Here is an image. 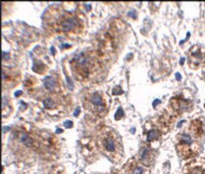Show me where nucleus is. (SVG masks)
Listing matches in <instances>:
<instances>
[{
  "label": "nucleus",
  "instance_id": "obj_1",
  "mask_svg": "<svg viewBox=\"0 0 205 174\" xmlns=\"http://www.w3.org/2000/svg\"><path fill=\"white\" fill-rule=\"evenodd\" d=\"M72 71L76 79L82 81H91L101 74V64L97 56L90 51H83L73 57Z\"/></svg>",
  "mask_w": 205,
  "mask_h": 174
},
{
  "label": "nucleus",
  "instance_id": "obj_2",
  "mask_svg": "<svg viewBox=\"0 0 205 174\" xmlns=\"http://www.w3.org/2000/svg\"><path fill=\"white\" fill-rule=\"evenodd\" d=\"M98 145L105 156L113 162L121 161L123 147L118 135L110 129H105L98 138Z\"/></svg>",
  "mask_w": 205,
  "mask_h": 174
},
{
  "label": "nucleus",
  "instance_id": "obj_3",
  "mask_svg": "<svg viewBox=\"0 0 205 174\" xmlns=\"http://www.w3.org/2000/svg\"><path fill=\"white\" fill-rule=\"evenodd\" d=\"M51 27L58 33H78L80 29V23L75 15L65 12L58 15V17L52 23Z\"/></svg>",
  "mask_w": 205,
  "mask_h": 174
},
{
  "label": "nucleus",
  "instance_id": "obj_4",
  "mask_svg": "<svg viewBox=\"0 0 205 174\" xmlns=\"http://www.w3.org/2000/svg\"><path fill=\"white\" fill-rule=\"evenodd\" d=\"M84 106L90 112L99 116L104 115L107 111V106H105V100L98 92H93V93H90L86 96L84 99Z\"/></svg>",
  "mask_w": 205,
  "mask_h": 174
},
{
  "label": "nucleus",
  "instance_id": "obj_5",
  "mask_svg": "<svg viewBox=\"0 0 205 174\" xmlns=\"http://www.w3.org/2000/svg\"><path fill=\"white\" fill-rule=\"evenodd\" d=\"M20 79V73L15 69L3 68V88L15 87Z\"/></svg>",
  "mask_w": 205,
  "mask_h": 174
},
{
  "label": "nucleus",
  "instance_id": "obj_6",
  "mask_svg": "<svg viewBox=\"0 0 205 174\" xmlns=\"http://www.w3.org/2000/svg\"><path fill=\"white\" fill-rule=\"evenodd\" d=\"M193 145V140L191 136L189 135H180L178 143H177V150L179 154L181 155L183 158H187L190 156L191 153V147Z\"/></svg>",
  "mask_w": 205,
  "mask_h": 174
},
{
  "label": "nucleus",
  "instance_id": "obj_7",
  "mask_svg": "<svg viewBox=\"0 0 205 174\" xmlns=\"http://www.w3.org/2000/svg\"><path fill=\"white\" fill-rule=\"evenodd\" d=\"M205 60V50L200 47H193L189 52V64L193 67H198Z\"/></svg>",
  "mask_w": 205,
  "mask_h": 174
},
{
  "label": "nucleus",
  "instance_id": "obj_8",
  "mask_svg": "<svg viewBox=\"0 0 205 174\" xmlns=\"http://www.w3.org/2000/svg\"><path fill=\"white\" fill-rule=\"evenodd\" d=\"M126 174H148V171L144 165L132 161L129 165H127Z\"/></svg>",
  "mask_w": 205,
  "mask_h": 174
},
{
  "label": "nucleus",
  "instance_id": "obj_9",
  "mask_svg": "<svg viewBox=\"0 0 205 174\" xmlns=\"http://www.w3.org/2000/svg\"><path fill=\"white\" fill-rule=\"evenodd\" d=\"M154 157H155V154L153 153V151L151 149L144 148V150L141 151V154H140V162L144 165L149 166L151 165V161L154 160Z\"/></svg>",
  "mask_w": 205,
  "mask_h": 174
},
{
  "label": "nucleus",
  "instance_id": "obj_10",
  "mask_svg": "<svg viewBox=\"0 0 205 174\" xmlns=\"http://www.w3.org/2000/svg\"><path fill=\"white\" fill-rule=\"evenodd\" d=\"M191 132L193 133L196 136H200L203 135L204 133V129H203V125L199 120H193L191 124Z\"/></svg>",
  "mask_w": 205,
  "mask_h": 174
},
{
  "label": "nucleus",
  "instance_id": "obj_11",
  "mask_svg": "<svg viewBox=\"0 0 205 174\" xmlns=\"http://www.w3.org/2000/svg\"><path fill=\"white\" fill-rule=\"evenodd\" d=\"M159 135H160V133L158 130H155L153 129L151 130L149 133H148V135H147V140L149 142L153 141V140H155L157 138H159Z\"/></svg>",
  "mask_w": 205,
  "mask_h": 174
},
{
  "label": "nucleus",
  "instance_id": "obj_12",
  "mask_svg": "<svg viewBox=\"0 0 205 174\" xmlns=\"http://www.w3.org/2000/svg\"><path fill=\"white\" fill-rule=\"evenodd\" d=\"M44 84H45V86L49 90H53V88L55 87V81L53 80V79H51V77H47Z\"/></svg>",
  "mask_w": 205,
  "mask_h": 174
},
{
  "label": "nucleus",
  "instance_id": "obj_13",
  "mask_svg": "<svg viewBox=\"0 0 205 174\" xmlns=\"http://www.w3.org/2000/svg\"><path fill=\"white\" fill-rule=\"evenodd\" d=\"M65 126H67V127H72V122H67V123H65Z\"/></svg>",
  "mask_w": 205,
  "mask_h": 174
}]
</instances>
